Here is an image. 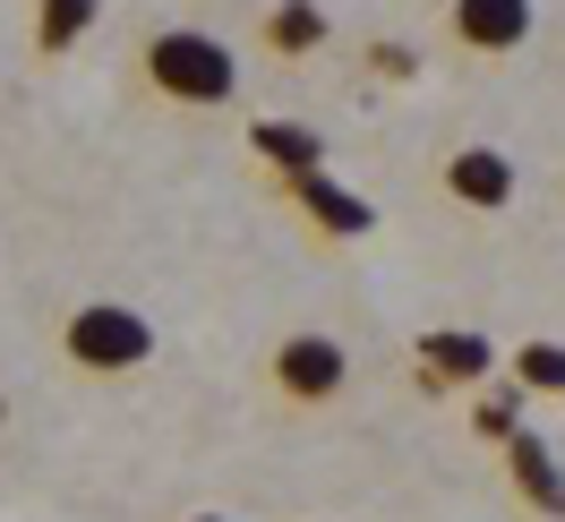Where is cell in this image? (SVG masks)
Masks as SVG:
<instances>
[{
	"instance_id": "obj_3",
	"label": "cell",
	"mask_w": 565,
	"mask_h": 522,
	"mask_svg": "<svg viewBox=\"0 0 565 522\" xmlns=\"http://www.w3.org/2000/svg\"><path fill=\"white\" fill-rule=\"evenodd\" d=\"M266 377H275L282 403L318 412V403H334V394L352 385V351L334 343V334H282L275 360H266Z\"/></svg>"
},
{
	"instance_id": "obj_13",
	"label": "cell",
	"mask_w": 565,
	"mask_h": 522,
	"mask_svg": "<svg viewBox=\"0 0 565 522\" xmlns=\"http://www.w3.org/2000/svg\"><path fill=\"white\" fill-rule=\"evenodd\" d=\"M514 412H523V385H505V394H480V403H471V428H480L489 446H505V437L523 428Z\"/></svg>"
},
{
	"instance_id": "obj_2",
	"label": "cell",
	"mask_w": 565,
	"mask_h": 522,
	"mask_svg": "<svg viewBox=\"0 0 565 522\" xmlns=\"http://www.w3.org/2000/svg\"><path fill=\"white\" fill-rule=\"evenodd\" d=\"M61 360L77 377H138L154 360V317L129 300H77L61 317Z\"/></svg>"
},
{
	"instance_id": "obj_4",
	"label": "cell",
	"mask_w": 565,
	"mask_h": 522,
	"mask_svg": "<svg viewBox=\"0 0 565 522\" xmlns=\"http://www.w3.org/2000/svg\"><path fill=\"white\" fill-rule=\"evenodd\" d=\"M412 360H420L437 385H489L497 369H505V351H497L489 334H471V326H428L420 343H412Z\"/></svg>"
},
{
	"instance_id": "obj_6",
	"label": "cell",
	"mask_w": 565,
	"mask_h": 522,
	"mask_svg": "<svg viewBox=\"0 0 565 522\" xmlns=\"http://www.w3.org/2000/svg\"><path fill=\"white\" fill-rule=\"evenodd\" d=\"M514 155H497V146H455L446 155V198L455 206H471V214H505L514 206Z\"/></svg>"
},
{
	"instance_id": "obj_5",
	"label": "cell",
	"mask_w": 565,
	"mask_h": 522,
	"mask_svg": "<svg viewBox=\"0 0 565 522\" xmlns=\"http://www.w3.org/2000/svg\"><path fill=\"white\" fill-rule=\"evenodd\" d=\"M455 18V43L462 52H523L531 43V26H540V0H455L446 9Z\"/></svg>"
},
{
	"instance_id": "obj_7",
	"label": "cell",
	"mask_w": 565,
	"mask_h": 522,
	"mask_svg": "<svg viewBox=\"0 0 565 522\" xmlns=\"http://www.w3.org/2000/svg\"><path fill=\"white\" fill-rule=\"evenodd\" d=\"M505 480H514V497H523L531 514L565 522V462L540 428H514V437H505Z\"/></svg>"
},
{
	"instance_id": "obj_1",
	"label": "cell",
	"mask_w": 565,
	"mask_h": 522,
	"mask_svg": "<svg viewBox=\"0 0 565 522\" xmlns=\"http://www.w3.org/2000/svg\"><path fill=\"white\" fill-rule=\"evenodd\" d=\"M138 77H146V95H163L180 111H214L241 95V52L223 35H206V26H163V35L138 43Z\"/></svg>"
},
{
	"instance_id": "obj_10",
	"label": "cell",
	"mask_w": 565,
	"mask_h": 522,
	"mask_svg": "<svg viewBox=\"0 0 565 522\" xmlns=\"http://www.w3.org/2000/svg\"><path fill=\"white\" fill-rule=\"evenodd\" d=\"M266 43H275L282 61H309L326 43V9L318 0H275V9H266Z\"/></svg>"
},
{
	"instance_id": "obj_12",
	"label": "cell",
	"mask_w": 565,
	"mask_h": 522,
	"mask_svg": "<svg viewBox=\"0 0 565 522\" xmlns=\"http://www.w3.org/2000/svg\"><path fill=\"white\" fill-rule=\"evenodd\" d=\"M505 377L523 385V394H565V343H523V351H505Z\"/></svg>"
},
{
	"instance_id": "obj_15",
	"label": "cell",
	"mask_w": 565,
	"mask_h": 522,
	"mask_svg": "<svg viewBox=\"0 0 565 522\" xmlns=\"http://www.w3.org/2000/svg\"><path fill=\"white\" fill-rule=\"evenodd\" d=\"M0 428H9V394H0Z\"/></svg>"
},
{
	"instance_id": "obj_8",
	"label": "cell",
	"mask_w": 565,
	"mask_h": 522,
	"mask_svg": "<svg viewBox=\"0 0 565 522\" xmlns=\"http://www.w3.org/2000/svg\"><path fill=\"white\" fill-rule=\"evenodd\" d=\"M291 206L309 214L326 241H360V232H377V206H369L360 189H343L334 172H300V180H291Z\"/></svg>"
},
{
	"instance_id": "obj_11",
	"label": "cell",
	"mask_w": 565,
	"mask_h": 522,
	"mask_svg": "<svg viewBox=\"0 0 565 522\" xmlns=\"http://www.w3.org/2000/svg\"><path fill=\"white\" fill-rule=\"evenodd\" d=\"M95 18H104V0H35V43L43 52H70Z\"/></svg>"
},
{
	"instance_id": "obj_9",
	"label": "cell",
	"mask_w": 565,
	"mask_h": 522,
	"mask_svg": "<svg viewBox=\"0 0 565 522\" xmlns=\"http://www.w3.org/2000/svg\"><path fill=\"white\" fill-rule=\"evenodd\" d=\"M248 146H257V155H266V172H282V180L326 172V138L309 129V120H257V129H248Z\"/></svg>"
},
{
	"instance_id": "obj_14",
	"label": "cell",
	"mask_w": 565,
	"mask_h": 522,
	"mask_svg": "<svg viewBox=\"0 0 565 522\" xmlns=\"http://www.w3.org/2000/svg\"><path fill=\"white\" fill-rule=\"evenodd\" d=\"M189 522H232V514H189Z\"/></svg>"
}]
</instances>
